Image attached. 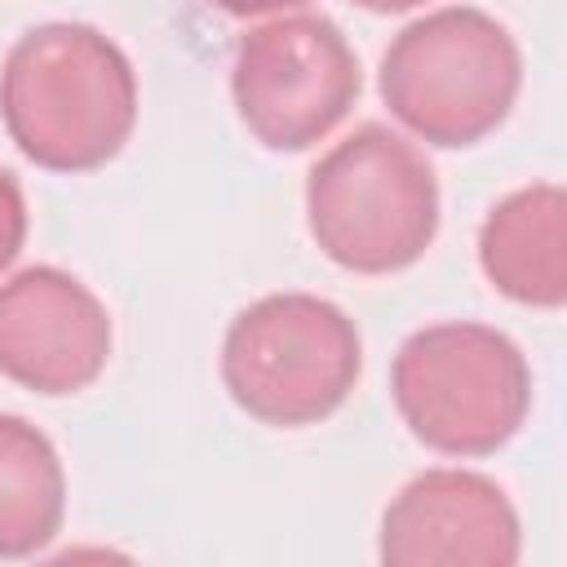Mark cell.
Returning <instances> with one entry per match:
<instances>
[{
    "mask_svg": "<svg viewBox=\"0 0 567 567\" xmlns=\"http://www.w3.org/2000/svg\"><path fill=\"white\" fill-rule=\"evenodd\" d=\"M208 4H217L221 13H235V18H261V13H292L306 0H208Z\"/></svg>",
    "mask_w": 567,
    "mask_h": 567,
    "instance_id": "7c38bea8",
    "label": "cell"
},
{
    "mask_svg": "<svg viewBox=\"0 0 567 567\" xmlns=\"http://www.w3.org/2000/svg\"><path fill=\"white\" fill-rule=\"evenodd\" d=\"M377 554L385 567H514L523 523L496 478L439 465L390 496Z\"/></svg>",
    "mask_w": 567,
    "mask_h": 567,
    "instance_id": "ba28073f",
    "label": "cell"
},
{
    "mask_svg": "<svg viewBox=\"0 0 567 567\" xmlns=\"http://www.w3.org/2000/svg\"><path fill=\"white\" fill-rule=\"evenodd\" d=\"M359 89V58L323 13H275L235 44L230 97L266 151H310L350 115Z\"/></svg>",
    "mask_w": 567,
    "mask_h": 567,
    "instance_id": "8992f818",
    "label": "cell"
},
{
    "mask_svg": "<svg viewBox=\"0 0 567 567\" xmlns=\"http://www.w3.org/2000/svg\"><path fill=\"white\" fill-rule=\"evenodd\" d=\"M66 518V470L53 439L0 412V558L40 554Z\"/></svg>",
    "mask_w": 567,
    "mask_h": 567,
    "instance_id": "30bf717a",
    "label": "cell"
},
{
    "mask_svg": "<svg viewBox=\"0 0 567 567\" xmlns=\"http://www.w3.org/2000/svg\"><path fill=\"white\" fill-rule=\"evenodd\" d=\"M363 372L354 319L315 292H270L244 306L221 337V385L239 412L275 430L332 416Z\"/></svg>",
    "mask_w": 567,
    "mask_h": 567,
    "instance_id": "5b68a950",
    "label": "cell"
},
{
    "mask_svg": "<svg viewBox=\"0 0 567 567\" xmlns=\"http://www.w3.org/2000/svg\"><path fill=\"white\" fill-rule=\"evenodd\" d=\"M0 120L35 168L93 173L137 124L133 62L89 22H40L4 53Z\"/></svg>",
    "mask_w": 567,
    "mask_h": 567,
    "instance_id": "6da1fadb",
    "label": "cell"
},
{
    "mask_svg": "<svg viewBox=\"0 0 567 567\" xmlns=\"http://www.w3.org/2000/svg\"><path fill=\"white\" fill-rule=\"evenodd\" d=\"M27 244V195L9 168H0V275L18 261Z\"/></svg>",
    "mask_w": 567,
    "mask_h": 567,
    "instance_id": "8fae6325",
    "label": "cell"
},
{
    "mask_svg": "<svg viewBox=\"0 0 567 567\" xmlns=\"http://www.w3.org/2000/svg\"><path fill=\"white\" fill-rule=\"evenodd\" d=\"M306 226L350 275L408 270L439 235V177L399 128L368 120L310 168Z\"/></svg>",
    "mask_w": 567,
    "mask_h": 567,
    "instance_id": "7a4b0ae2",
    "label": "cell"
},
{
    "mask_svg": "<svg viewBox=\"0 0 567 567\" xmlns=\"http://www.w3.org/2000/svg\"><path fill=\"white\" fill-rule=\"evenodd\" d=\"M111 315L62 266H27L0 284V372L44 399L89 390L111 359Z\"/></svg>",
    "mask_w": 567,
    "mask_h": 567,
    "instance_id": "52a82bcc",
    "label": "cell"
},
{
    "mask_svg": "<svg viewBox=\"0 0 567 567\" xmlns=\"http://www.w3.org/2000/svg\"><path fill=\"white\" fill-rule=\"evenodd\" d=\"M390 399L430 452L492 456L532 412V368L501 328L447 319L403 337L390 363Z\"/></svg>",
    "mask_w": 567,
    "mask_h": 567,
    "instance_id": "277c9868",
    "label": "cell"
},
{
    "mask_svg": "<svg viewBox=\"0 0 567 567\" xmlns=\"http://www.w3.org/2000/svg\"><path fill=\"white\" fill-rule=\"evenodd\" d=\"M478 266L487 284L532 310L567 301V195L554 182L509 190L478 226Z\"/></svg>",
    "mask_w": 567,
    "mask_h": 567,
    "instance_id": "9c48e42d",
    "label": "cell"
},
{
    "mask_svg": "<svg viewBox=\"0 0 567 567\" xmlns=\"http://www.w3.org/2000/svg\"><path fill=\"white\" fill-rule=\"evenodd\" d=\"M518 89V40L474 4H447L408 22L381 53V102L412 137L443 151L496 133Z\"/></svg>",
    "mask_w": 567,
    "mask_h": 567,
    "instance_id": "3957f363",
    "label": "cell"
},
{
    "mask_svg": "<svg viewBox=\"0 0 567 567\" xmlns=\"http://www.w3.org/2000/svg\"><path fill=\"white\" fill-rule=\"evenodd\" d=\"M350 4L368 13H408V9H421L425 0H350Z\"/></svg>",
    "mask_w": 567,
    "mask_h": 567,
    "instance_id": "4fadbf2b",
    "label": "cell"
}]
</instances>
